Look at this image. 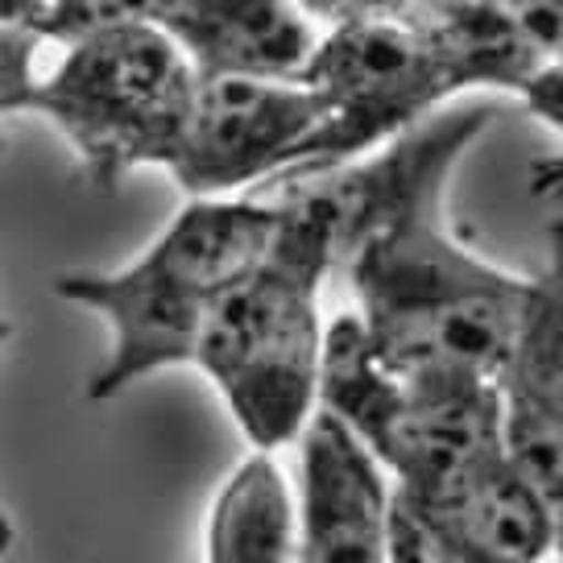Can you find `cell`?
<instances>
[{
  "label": "cell",
  "instance_id": "obj_18",
  "mask_svg": "<svg viewBox=\"0 0 563 563\" xmlns=\"http://www.w3.org/2000/svg\"><path fill=\"white\" fill-rule=\"evenodd\" d=\"M34 13L21 0H0V21H30Z\"/></svg>",
  "mask_w": 563,
  "mask_h": 563
},
{
  "label": "cell",
  "instance_id": "obj_14",
  "mask_svg": "<svg viewBox=\"0 0 563 563\" xmlns=\"http://www.w3.org/2000/svg\"><path fill=\"white\" fill-rule=\"evenodd\" d=\"M46 37L30 21H0V124L25 117L37 91V54Z\"/></svg>",
  "mask_w": 563,
  "mask_h": 563
},
{
  "label": "cell",
  "instance_id": "obj_9",
  "mask_svg": "<svg viewBox=\"0 0 563 563\" xmlns=\"http://www.w3.org/2000/svg\"><path fill=\"white\" fill-rule=\"evenodd\" d=\"M394 506L415 527L435 539L473 555L481 563H547L555 543V514L547 501L514 473L506 452L473 464L464 476L427 501H398Z\"/></svg>",
  "mask_w": 563,
  "mask_h": 563
},
{
  "label": "cell",
  "instance_id": "obj_17",
  "mask_svg": "<svg viewBox=\"0 0 563 563\" xmlns=\"http://www.w3.org/2000/svg\"><path fill=\"white\" fill-rule=\"evenodd\" d=\"M518 100H522L543 124H551L555 133H563V63H543V67L522 84Z\"/></svg>",
  "mask_w": 563,
  "mask_h": 563
},
{
  "label": "cell",
  "instance_id": "obj_23",
  "mask_svg": "<svg viewBox=\"0 0 563 563\" xmlns=\"http://www.w3.org/2000/svg\"><path fill=\"white\" fill-rule=\"evenodd\" d=\"M21 4H25L30 13H37V9H42V4H51V0H21ZM30 21H34V18H30Z\"/></svg>",
  "mask_w": 563,
  "mask_h": 563
},
{
  "label": "cell",
  "instance_id": "obj_20",
  "mask_svg": "<svg viewBox=\"0 0 563 563\" xmlns=\"http://www.w3.org/2000/svg\"><path fill=\"white\" fill-rule=\"evenodd\" d=\"M9 335H13V328H9V319L0 316V356H4V349H9Z\"/></svg>",
  "mask_w": 563,
  "mask_h": 563
},
{
  "label": "cell",
  "instance_id": "obj_1",
  "mask_svg": "<svg viewBox=\"0 0 563 563\" xmlns=\"http://www.w3.org/2000/svg\"><path fill=\"white\" fill-rule=\"evenodd\" d=\"M493 104L431 112L365 158L286 178L328 220L349 269L356 323L377 361L406 382H497L527 278L476 257L448 224V183L485 137Z\"/></svg>",
  "mask_w": 563,
  "mask_h": 563
},
{
  "label": "cell",
  "instance_id": "obj_19",
  "mask_svg": "<svg viewBox=\"0 0 563 563\" xmlns=\"http://www.w3.org/2000/svg\"><path fill=\"white\" fill-rule=\"evenodd\" d=\"M551 563H563V518L555 522V543H551Z\"/></svg>",
  "mask_w": 563,
  "mask_h": 563
},
{
  "label": "cell",
  "instance_id": "obj_24",
  "mask_svg": "<svg viewBox=\"0 0 563 563\" xmlns=\"http://www.w3.org/2000/svg\"><path fill=\"white\" fill-rule=\"evenodd\" d=\"M555 253H563V224H555Z\"/></svg>",
  "mask_w": 563,
  "mask_h": 563
},
{
  "label": "cell",
  "instance_id": "obj_2",
  "mask_svg": "<svg viewBox=\"0 0 563 563\" xmlns=\"http://www.w3.org/2000/svg\"><path fill=\"white\" fill-rule=\"evenodd\" d=\"M543 63L527 37L476 0H415L398 18L332 25L302 70L323 121L274 183L365 158L464 91L518 96Z\"/></svg>",
  "mask_w": 563,
  "mask_h": 563
},
{
  "label": "cell",
  "instance_id": "obj_16",
  "mask_svg": "<svg viewBox=\"0 0 563 563\" xmlns=\"http://www.w3.org/2000/svg\"><path fill=\"white\" fill-rule=\"evenodd\" d=\"M316 25H344V21H365V18H398L415 0H295Z\"/></svg>",
  "mask_w": 563,
  "mask_h": 563
},
{
  "label": "cell",
  "instance_id": "obj_22",
  "mask_svg": "<svg viewBox=\"0 0 563 563\" xmlns=\"http://www.w3.org/2000/svg\"><path fill=\"white\" fill-rule=\"evenodd\" d=\"M9 539H13V527H9V518L0 514V547H9Z\"/></svg>",
  "mask_w": 563,
  "mask_h": 563
},
{
  "label": "cell",
  "instance_id": "obj_12",
  "mask_svg": "<svg viewBox=\"0 0 563 563\" xmlns=\"http://www.w3.org/2000/svg\"><path fill=\"white\" fill-rule=\"evenodd\" d=\"M497 394L563 422V253H555L551 269L527 278Z\"/></svg>",
  "mask_w": 563,
  "mask_h": 563
},
{
  "label": "cell",
  "instance_id": "obj_21",
  "mask_svg": "<svg viewBox=\"0 0 563 563\" xmlns=\"http://www.w3.org/2000/svg\"><path fill=\"white\" fill-rule=\"evenodd\" d=\"M178 4H187V0H158V21L166 18V13H175Z\"/></svg>",
  "mask_w": 563,
  "mask_h": 563
},
{
  "label": "cell",
  "instance_id": "obj_4",
  "mask_svg": "<svg viewBox=\"0 0 563 563\" xmlns=\"http://www.w3.org/2000/svg\"><path fill=\"white\" fill-rule=\"evenodd\" d=\"M253 195L278 203V232L262 262L211 307L191 365L224 398L253 452H282L319 410L328 335L319 295L335 269V236L302 195Z\"/></svg>",
  "mask_w": 563,
  "mask_h": 563
},
{
  "label": "cell",
  "instance_id": "obj_8",
  "mask_svg": "<svg viewBox=\"0 0 563 563\" xmlns=\"http://www.w3.org/2000/svg\"><path fill=\"white\" fill-rule=\"evenodd\" d=\"M295 563H389L394 489L340 419L316 410L299 435Z\"/></svg>",
  "mask_w": 563,
  "mask_h": 563
},
{
  "label": "cell",
  "instance_id": "obj_15",
  "mask_svg": "<svg viewBox=\"0 0 563 563\" xmlns=\"http://www.w3.org/2000/svg\"><path fill=\"white\" fill-rule=\"evenodd\" d=\"M514 25L547 63H563V0H476Z\"/></svg>",
  "mask_w": 563,
  "mask_h": 563
},
{
  "label": "cell",
  "instance_id": "obj_5",
  "mask_svg": "<svg viewBox=\"0 0 563 563\" xmlns=\"http://www.w3.org/2000/svg\"><path fill=\"white\" fill-rule=\"evenodd\" d=\"M199 70L162 25H121L63 46L37 79L30 112L67 141L91 187L112 191L133 170H166L191 112Z\"/></svg>",
  "mask_w": 563,
  "mask_h": 563
},
{
  "label": "cell",
  "instance_id": "obj_13",
  "mask_svg": "<svg viewBox=\"0 0 563 563\" xmlns=\"http://www.w3.org/2000/svg\"><path fill=\"white\" fill-rule=\"evenodd\" d=\"M501 398V394H497ZM501 452L514 473L547 501V510L563 518V422L534 406L501 398Z\"/></svg>",
  "mask_w": 563,
  "mask_h": 563
},
{
  "label": "cell",
  "instance_id": "obj_6",
  "mask_svg": "<svg viewBox=\"0 0 563 563\" xmlns=\"http://www.w3.org/2000/svg\"><path fill=\"white\" fill-rule=\"evenodd\" d=\"M319 410L369 452L398 501H427L501 448L497 382H406L389 373L352 311L323 335Z\"/></svg>",
  "mask_w": 563,
  "mask_h": 563
},
{
  "label": "cell",
  "instance_id": "obj_11",
  "mask_svg": "<svg viewBox=\"0 0 563 563\" xmlns=\"http://www.w3.org/2000/svg\"><path fill=\"white\" fill-rule=\"evenodd\" d=\"M299 501L274 452H249L216 489L203 563H295Z\"/></svg>",
  "mask_w": 563,
  "mask_h": 563
},
{
  "label": "cell",
  "instance_id": "obj_3",
  "mask_svg": "<svg viewBox=\"0 0 563 563\" xmlns=\"http://www.w3.org/2000/svg\"><path fill=\"white\" fill-rule=\"evenodd\" d=\"M278 203L265 195L187 199L175 220L117 269H67L54 295L108 328L88 402H112L154 373L191 365L211 307L269 253Z\"/></svg>",
  "mask_w": 563,
  "mask_h": 563
},
{
  "label": "cell",
  "instance_id": "obj_10",
  "mask_svg": "<svg viewBox=\"0 0 563 563\" xmlns=\"http://www.w3.org/2000/svg\"><path fill=\"white\" fill-rule=\"evenodd\" d=\"M199 75L302 79L319 25L295 0H187L158 21Z\"/></svg>",
  "mask_w": 563,
  "mask_h": 563
},
{
  "label": "cell",
  "instance_id": "obj_7",
  "mask_svg": "<svg viewBox=\"0 0 563 563\" xmlns=\"http://www.w3.org/2000/svg\"><path fill=\"white\" fill-rule=\"evenodd\" d=\"M323 121L302 79L199 75L166 175L187 199H229L282 178Z\"/></svg>",
  "mask_w": 563,
  "mask_h": 563
}]
</instances>
